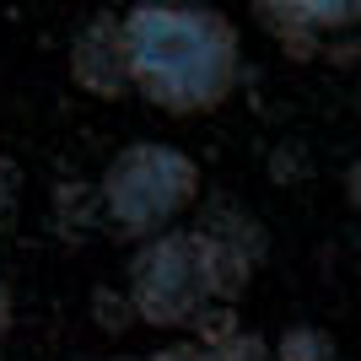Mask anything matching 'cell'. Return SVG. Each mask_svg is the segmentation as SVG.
<instances>
[{
  "mask_svg": "<svg viewBox=\"0 0 361 361\" xmlns=\"http://www.w3.org/2000/svg\"><path fill=\"white\" fill-rule=\"evenodd\" d=\"M11 205H16V162L0 157V216L11 211Z\"/></svg>",
  "mask_w": 361,
  "mask_h": 361,
  "instance_id": "ba28073f",
  "label": "cell"
},
{
  "mask_svg": "<svg viewBox=\"0 0 361 361\" xmlns=\"http://www.w3.org/2000/svg\"><path fill=\"white\" fill-rule=\"evenodd\" d=\"M124 291H130L135 318L151 324V329L200 324L221 302L205 232L200 226H173L162 238L140 243L135 259H130V275H124Z\"/></svg>",
  "mask_w": 361,
  "mask_h": 361,
  "instance_id": "3957f363",
  "label": "cell"
},
{
  "mask_svg": "<svg viewBox=\"0 0 361 361\" xmlns=\"http://www.w3.org/2000/svg\"><path fill=\"white\" fill-rule=\"evenodd\" d=\"M275 361H334V340L313 324H291L275 340Z\"/></svg>",
  "mask_w": 361,
  "mask_h": 361,
  "instance_id": "8992f818",
  "label": "cell"
},
{
  "mask_svg": "<svg viewBox=\"0 0 361 361\" xmlns=\"http://www.w3.org/2000/svg\"><path fill=\"white\" fill-rule=\"evenodd\" d=\"M71 81L87 97H124L130 81V49H124V16H92L71 44Z\"/></svg>",
  "mask_w": 361,
  "mask_h": 361,
  "instance_id": "277c9868",
  "label": "cell"
},
{
  "mask_svg": "<svg viewBox=\"0 0 361 361\" xmlns=\"http://www.w3.org/2000/svg\"><path fill=\"white\" fill-rule=\"evenodd\" d=\"M92 318H97V324H103V329H130V324H140L135 318V307H130V291H97V297H92Z\"/></svg>",
  "mask_w": 361,
  "mask_h": 361,
  "instance_id": "52a82bcc",
  "label": "cell"
},
{
  "mask_svg": "<svg viewBox=\"0 0 361 361\" xmlns=\"http://www.w3.org/2000/svg\"><path fill=\"white\" fill-rule=\"evenodd\" d=\"M6 334H11V291L0 286V340H6Z\"/></svg>",
  "mask_w": 361,
  "mask_h": 361,
  "instance_id": "9c48e42d",
  "label": "cell"
},
{
  "mask_svg": "<svg viewBox=\"0 0 361 361\" xmlns=\"http://www.w3.org/2000/svg\"><path fill=\"white\" fill-rule=\"evenodd\" d=\"M361 6H259V22H270V27H345L356 22Z\"/></svg>",
  "mask_w": 361,
  "mask_h": 361,
  "instance_id": "5b68a950",
  "label": "cell"
},
{
  "mask_svg": "<svg viewBox=\"0 0 361 361\" xmlns=\"http://www.w3.org/2000/svg\"><path fill=\"white\" fill-rule=\"evenodd\" d=\"M124 49L135 92L167 114H205L226 103L243 71L238 27L205 6H130Z\"/></svg>",
  "mask_w": 361,
  "mask_h": 361,
  "instance_id": "6da1fadb",
  "label": "cell"
},
{
  "mask_svg": "<svg viewBox=\"0 0 361 361\" xmlns=\"http://www.w3.org/2000/svg\"><path fill=\"white\" fill-rule=\"evenodd\" d=\"M103 221L119 232V238L151 243L173 232L178 216L195 205L200 195V167L183 146H167V140H130V146L108 162L103 183Z\"/></svg>",
  "mask_w": 361,
  "mask_h": 361,
  "instance_id": "7a4b0ae2",
  "label": "cell"
}]
</instances>
